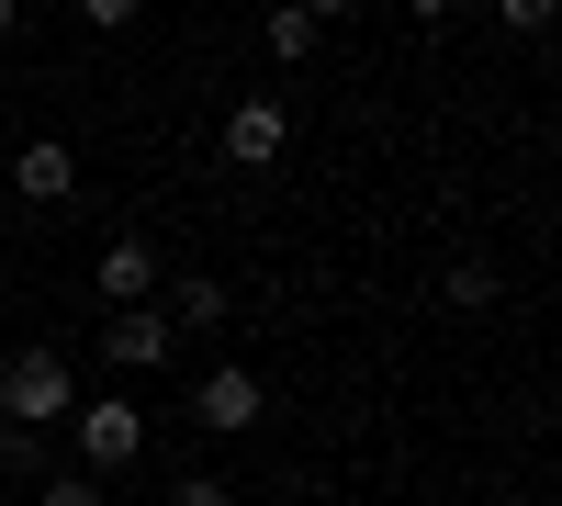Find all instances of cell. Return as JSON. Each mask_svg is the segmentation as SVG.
<instances>
[{"mask_svg": "<svg viewBox=\"0 0 562 506\" xmlns=\"http://www.w3.org/2000/svg\"><path fill=\"white\" fill-rule=\"evenodd\" d=\"M0 34H12V0H0Z\"/></svg>", "mask_w": 562, "mask_h": 506, "instance_id": "cell-12", "label": "cell"}, {"mask_svg": "<svg viewBox=\"0 0 562 506\" xmlns=\"http://www.w3.org/2000/svg\"><path fill=\"white\" fill-rule=\"evenodd\" d=\"M315 34H326V12H270V57H315Z\"/></svg>", "mask_w": 562, "mask_h": 506, "instance_id": "cell-9", "label": "cell"}, {"mask_svg": "<svg viewBox=\"0 0 562 506\" xmlns=\"http://www.w3.org/2000/svg\"><path fill=\"white\" fill-rule=\"evenodd\" d=\"M225 158H237V169H270V158H281V102H237V113H225Z\"/></svg>", "mask_w": 562, "mask_h": 506, "instance_id": "cell-7", "label": "cell"}, {"mask_svg": "<svg viewBox=\"0 0 562 506\" xmlns=\"http://www.w3.org/2000/svg\"><path fill=\"white\" fill-rule=\"evenodd\" d=\"M102 360H113V372H147V360H169V315H147V304L113 315V327H102Z\"/></svg>", "mask_w": 562, "mask_h": 506, "instance_id": "cell-5", "label": "cell"}, {"mask_svg": "<svg viewBox=\"0 0 562 506\" xmlns=\"http://www.w3.org/2000/svg\"><path fill=\"white\" fill-rule=\"evenodd\" d=\"M45 506H102V484L90 473H45Z\"/></svg>", "mask_w": 562, "mask_h": 506, "instance_id": "cell-10", "label": "cell"}, {"mask_svg": "<svg viewBox=\"0 0 562 506\" xmlns=\"http://www.w3.org/2000/svg\"><path fill=\"white\" fill-rule=\"evenodd\" d=\"M180 506H225V473H180Z\"/></svg>", "mask_w": 562, "mask_h": 506, "instance_id": "cell-11", "label": "cell"}, {"mask_svg": "<svg viewBox=\"0 0 562 506\" xmlns=\"http://www.w3.org/2000/svg\"><path fill=\"white\" fill-rule=\"evenodd\" d=\"M259 372H237V360H225V372H203V394H192V417L214 428V439H237V428H259Z\"/></svg>", "mask_w": 562, "mask_h": 506, "instance_id": "cell-3", "label": "cell"}, {"mask_svg": "<svg viewBox=\"0 0 562 506\" xmlns=\"http://www.w3.org/2000/svg\"><path fill=\"white\" fill-rule=\"evenodd\" d=\"M169 327H225V282H203V270H192V282L169 293Z\"/></svg>", "mask_w": 562, "mask_h": 506, "instance_id": "cell-8", "label": "cell"}, {"mask_svg": "<svg viewBox=\"0 0 562 506\" xmlns=\"http://www.w3.org/2000/svg\"><path fill=\"white\" fill-rule=\"evenodd\" d=\"M12 192H23V203H68V192H79V158L57 147V135H34V147L12 158Z\"/></svg>", "mask_w": 562, "mask_h": 506, "instance_id": "cell-4", "label": "cell"}, {"mask_svg": "<svg viewBox=\"0 0 562 506\" xmlns=\"http://www.w3.org/2000/svg\"><path fill=\"white\" fill-rule=\"evenodd\" d=\"M90 282H102V293H113V304L135 315V304H147V282H158V248H147V237H113V248H102V270H90Z\"/></svg>", "mask_w": 562, "mask_h": 506, "instance_id": "cell-6", "label": "cell"}, {"mask_svg": "<svg viewBox=\"0 0 562 506\" xmlns=\"http://www.w3.org/2000/svg\"><path fill=\"white\" fill-rule=\"evenodd\" d=\"M0 405H12V428L34 439V428H57L68 405H79V383H68V360H45V349H23L12 372H0Z\"/></svg>", "mask_w": 562, "mask_h": 506, "instance_id": "cell-1", "label": "cell"}, {"mask_svg": "<svg viewBox=\"0 0 562 506\" xmlns=\"http://www.w3.org/2000/svg\"><path fill=\"white\" fill-rule=\"evenodd\" d=\"M135 450H147L135 405H124V394H102V405L79 417V462H90V473H135Z\"/></svg>", "mask_w": 562, "mask_h": 506, "instance_id": "cell-2", "label": "cell"}]
</instances>
